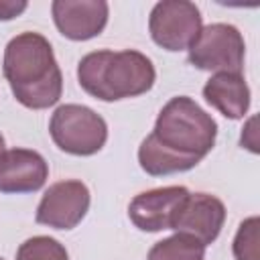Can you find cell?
I'll use <instances>...</instances> for the list:
<instances>
[{"label": "cell", "instance_id": "1", "mask_svg": "<svg viewBox=\"0 0 260 260\" xmlns=\"http://www.w3.org/2000/svg\"><path fill=\"white\" fill-rule=\"evenodd\" d=\"M215 120L191 98H171L156 116L154 130L138 146L140 169L152 177L185 173L213 148Z\"/></svg>", "mask_w": 260, "mask_h": 260}, {"label": "cell", "instance_id": "2", "mask_svg": "<svg viewBox=\"0 0 260 260\" xmlns=\"http://www.w3.org/2000/svg\"><path fill=\"white\" fill-rule=\"evenodd\" d=\"M2 71L16 102L24 108H51L63 93V75L53 47L39 32H20L8 41Z\"/></svg>", "mask_w": 260, "mask_h": 260}, {"label": "cell", "instance_id": "3", "mask_svg": "<svg viewBox=\"0 0 260 260\" xmlns=\"http://www.w3.org/2000/svg\"><path fill=\"white\" fill-rule=\"evenodd\" d=\"M156 79L152 61L140 51H93L81 57L77 81L85 93L102 102H118L146 93Z\"/></svg>", "mask_w": 260, "mask_h": 260}, {"label": "cell", "instance_id": "4", "mask_svg": "<svg viewBox=\"0 0 260 260\" xmlns=\"http://www.w3.org/2000/svg\"><path fill=\"white\" fill-rule=\"evenodd\" d=\"M49 134L63 152L91 156L104 148L108 140V124L87 106L63 104L51 116Z\"/></svg>", "mask_w": 260, "mask_h": 260}, {"label": "cell", "instance_id": "5", "mask_svg": "<svg viewBox=\"0 0 260 260\" xmlns=\"http://www.w3.org/2000/svg\"><path fill=\"white\" fill-rule=\"evenodd\" d=\"M246 45L242 32L234 24L213 22L201 26L189 45V63L201 71L242 73Z\"/></svg>", "mask_w": 260, "mask_h": 260}, {"label": "cell", "instance_id": "6", "mask_svg": "<svg viewBox=\"0 0 260 260\" xmlns=\"http://www.w3.org/2000/svg\"><path fill=\"white\" fill-rule=\"evenodd\" d=\"M148 30L165 51H183L201 30V12L189 0H162L150 10Z\"/></svg>", "mask_w": 260, "mask_h": 260}, {"label": "cell", "instance_id": "7", "mask_svg": "<svg viewBox=\"0 0 260 260\" xmlns=\"http://www.w3.org/2000/svg\"><path fill=\"white\" fill-rule=\"evenodd\" d=\"M89 189L77 179H67L53 183L35 213L37 223L49 225L53 230H73L85 217L89 209Z\"/></svg>", "mask_w": 260, "mask_h": 260}, {"label": "cell", "instance_id": "8", "mask_svg": "<svg viewBox=\"0 0 260 260\" xmlns=\"http://www.w3.org/2000/svg\"><path fill=\"white\" fill-rule=\"evenodd\" d=\"M187 197H189V189L181 185L142 191L128 205L130 221L142 232L173 230L177 213Z\"/></svg>", "mask_w": 260, "mask_h": 260}, {"label": "cell", "instance_id": "9", "mask_svg": "<svg viewBox=\"0 0 260 260\" xmlns=\"http://www.w3.org/2000/svg\"><path fill=\"white\" fill-rule=\"evenodd\" d=\"M59 32L71 41H89L108 24V2L104 0H55L51 4Z\"/></svg>", "mask_w": 260, "mask_h": 260}, {"label": "cell", "instance_id": "10", "mask_svg": "<svg viewBox=\"0 0 260 260\" xmlns=\"http://www.w3.org/2000/svg\"><path fill=\"white\" fill-rule=\"evenodd\" d=\"M225 221V205L209 193H189L183 207L177 213L173 230L177 234H187L209 246L221 232Z\"/></svg>", "mask_w": 260, "mask_h": 260}, {"label": "cell", "instance_id": "11", "mask_svg": "<svg viewBox=\"0 0 260 260\" xmlns=\"http://www.w3.org/2000/svg\"><path fill=\"white\" fill-rule=\"evenodd\" d=\"M49 179L47 160L30 148H10L0 154V193H35Z\"/></svg>", "mask_w": 260, "mask_h": 260}, {"label": "cell", "instance_id": "12", "mask_svg": "<svg viewBox=\"0 0 260 260\" xmlns=\"http://www.w3.org/2000/svg\"><path fill=\"white\" fill-rule=\"evenodd\" d=\"M205 102L230 120H240L250 108V87L242 73H215L203 85Z\"/></svg>", "mask_w": 260, "mask_h": 260}, {"label": "cell", "instance_id": "13", "mask_svg": "<svg viewBox=\"0 0 260 260\" xmlns=\"http://www.w3.org/2000/svg\"><path fill=\"white\" fill-rule=\"evenodd\" d=\"M205 246L187 234H175L156 242L150 250L146 260H203Z\"/></svg>", "mask_w": 260, "mask_h": 260}, {"label": "cell", "instance_id": "14", "mask_svg": "<svg viewBox=\"0 0 260 260\" xmlns=\"http://www.w3.org/2000/svg\"><path fill=\"white\" fill-rule=\"evenodd\" d=\"M16 260H69L65 246L49 236H32L16 250Z\"/></svg>", "mask_w": 260, "mask_h": 260}, {"label": "cell", "instance_id": "15", "mask_svg": "<svg viewBox=\"0 0 260 260\" xmlns=\"http://www.w3.org/2000/svg\"><path fill=\"white\" fill-rule=\"evenodd\" d=\"M258 225L260 219L256 215L244 219L234 238V258L236 260H260L258 256Z\"/></svg>", "mask_w": 260, "mask_h": 260}, {"label": "cell", "instance_id": "16", "mask_svg": "<svg viewBox=\"0 0 260 260\" xmlns=\"http://www.w3.org/2000/svg\"><path fill=\"white\" fill-rule=\"evenodd\" d=\"M24 0H0V20H12L26 10Z\"/></svg>", "mask_w": 260, "mask_h": 260}, {"label": "cell", "instance_id": "17", "mask_svg": "<svg viewBox=\"0 0 260 260\" xmlns=\"http://www.w3.org/2000/svg\"><path fill=\"white\" fill-rule=\"evenodd\" d=\"M256 116H252L246 124V128L242 130V138H240V144L250 148L252 152H258V138H256Z\"/></svg>", "mask_w": 260, "mask_h": 260}, {"label": "cell", "instance_id": "18", "mask_svg": "<svg viewBox=\"0 0 260 260\" xmlns=\"http://www.w3.org/2000/svg\"><path fill=\"white\" fill-rule=\"evenodd\" d=\"M4 150H6V148H4V136H2V134H0V154H2V152H4Z\"/></svg>", "mask_w": 260, "mask_h": 260}, {"label": "cell", "instance_id": "19", "mask_svg": "<svg viewBox=\"0 0 260 260\" xmlns=\"http://www.w3.org/2000/svg\"><path fill=\"white\" fill-rule=\"evenodd\" d=\"M0 260H4V258H0Z\"/></svg>", "mask_w": 260, "mask_h": 260}]
</instances>
